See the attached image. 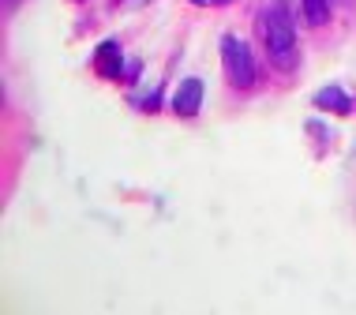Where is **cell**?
<instances>
[{
  "instance_id": "6da1fadb",
  "label": "cell",
  "mask_w": 356,
  "mask_h": 315,
  "mask_svg": "<svg viewBox=\"0 0 356 315\" xmlns=\"http://www.w3.org/2000/svg\"><path fill=\"white\" fill-rule=\"evenodd\" d=\"M263 31H266V49H270L277 68H293V53H296V31H293V12L289 0H274L263 15Z\"/></svg>"
},
{
  "instance_id": "7a4b0ae2",
  "label": "cell",
  "mask_w": 356,
  "mask_h": 315,
  "mask_svg": "<svg viewBox=\"0 0 356 315\" xmlns=\"http://www.w3.org/2000/svg\"><path fill=\"white\" fill-rule=\"evenodd\" d=\"M221 60H225V75H229V83H233L236 90L255 87V56H252V49H248V42L225 34L221 38Z\"/></svg>"
},
{
  "instance_id": "3957f363",
  "label": "cell",
  "mask_w": 356,
  "mask_h": 315,
  "mask_svg": "<svg viewBox=\"0 0 356 315\" xmlns=\"http://www.w3.org/2000/svg\"><path fill=\"white\" fill-rule=\"evenodd\" d=\"M199 105H203V79H184L180 90L172 94V109H177L180 117H195Z\"/></svg>"
},
{
  "instance_id": "277c9868",
  "label": "cell",
  "mask_w": 356,
  "mask_h": 315,
  "mask_svg": "<svg viewBox=\"0 0 356 315\" xmlns=\"http://www.w3.org/2000/svg\"><path fill=\"white\" fill-rule=\"evenodd\" d=\"M98 72L105 75V79H117V75H124V68H120V45L117 42H102L98 45Z\"/></svg>"
},
{
  "instance_id": "5b68a950",
  "label": "cell",
  "mask_w": 356,
  "mask_h": 315,
  "mask_svg": "<svg viewBox=\"0 0 356 315\" xmlns=\"http://www.w3.org/2000/svg\"><path fill=\"white\" fill-rule=\"evenodd\" d=\"M315 105L326 113H349L353 109V102H349V94H345L341 87H323L319 94H315Z\"/></svg>"
},
{
  "instance_id": "8992f818",
  "label": "cell",
  "mask_w": 356,
  "mask_h": 315,
  "mask_svg": "<svg viewBox=\"0 0 356 315\" xmlns=\"http://www.w3.org/2000/svg\"><path fill=\"white\" fill-rule=\"evenodd\" d=\"M304 19L312 26H323L330 19V0H304Z\"/></svg>"
},
{
  "instance_id": "52a82bcc",
  "label": "cell",
  "mask_w": 356,
  "mask_h": 315,
  "mask_svg": "<svg viewBox=\"0 0 356 315\" xmlns=\"http://www.w3.org/2000/svg\"><path fill=\"white\" fill-rule=\"evenodd\" d=\"M191 4H233V0H191Z\"/></svg>"
}]
</instances>
